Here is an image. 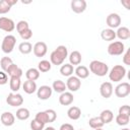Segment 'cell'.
<instances>
[{"instance_id": "cell-1", "label": "cell", "mask_w": 130, "mask_h": 130, "mask_svg": "<svg viewBox=\"0 0 130 130\" xmlns=\"http://www.w3.org/2000/svg\"><path fill=\"white\" fill-rule=\"evenodd\" d=\"M68 57V50L65 46H58L50 55V62L53 65H61Z\"/></svg>"}, {"instance_id": "cell-2", "label": "cell", "mask_w": 130, "mask_h": 130, "mask_svg": "<svg viewBox=\"0 0 130 130\" xmlns=\"http://www.w3.org/2000/svg\"><path fill=\"white\" fill-rule=\"evenodd\" d=\"M89 70L94 75L102 77V76H105L107 73H109V66L102 61L93 60L89 63Z\"/></svg>"}, {"instance_id": "cell-3", "label": "cell", "mask_w": 130, "mask_h": 130, "mask_svg": "<svg viewBox=\"0 0 130 130\" xmlns=\"http://www.w3.org/2000/svg\"><path fill=\"white\" fill-rule=\"evenodd\" d=\"M126 75V69L122 65H115L111 71L109 72V78L111 81L119 82L121 81Z\"/></svg>"}, {"instance_id": "cell-4", "label": "cell", "mask_w": 130, "mask_h": 130, "mask_svg": "<svg viewBox=\"0 0 130 130\" xmlns=\"http://www.w3.org/2000/svg\"><path fill=\"white\" fill-rule=\"evenodd\" d=\"M16 44V39L14 36L12 35H7L6 37H4L2 44H1V50L5 53V54H9L13 51L14 46Z\"/></svg>"}, {"instance_id": "cell-5", "label": "cell", "mask_w": 130, "mask_h": 130, "mask_svg": "<svg viewBox=\"0 0 130 130\" xmlns=\"http://www.w3.org/2000/svg\"><path fill=\"white\" fill-rule=\"evenodd\" d=\"M107 50L111 56H120L125 52V46L122 42L116 41V42H112L108 46Z\"/></svg>"}, {"instance_id": "cell-6", "label": "cell", "mask_w": 130, "mask_h": 130, "mask_svg": "<svg viewBox=\"0 0 130 130\" xmlns=\"http://www.w3.org/2000/svg\"><path fill=\"white\" fill-rule=\"evenodd\" d=\"M6 103L11 107H19L23 104V98L20 93L10 92L6 98Z\"/></svg>"}, {"instance_id": "cell-7", "label": "cell", "mask_w": 130, "mask_h": 130, "mask_svg": "<svg viewBox=\"0 0 130 130\" xmlns=\"http://www.w3.org/2000/svg\"><path fill=\"white\" fill-rule=\"evenodd\" d=\"M65 84H66V87L70 90V92H74L80 88L81 80L76 76H69Z\"/></svg>"}, {"instance_id": "cell-8", "label": "cell", "mask_w": 130, "mask_h": 130, "mask_svg": "<svg viewBox=\"0 0 130 130\" xmlns=\"http://www.w3.org/2000/svg\"><path fill=\"white\" fill-rule=\"evenodd\" d=\"M130 93V84L128 82L119 83L115 87V94L118 98H125Z\"/></svg>"}, {"instance_id": "cell-9", "label": "cell", "mask_w": 130, "mask_h": 130, "mask_svg": "<svg viewBox=\"0 0 130 130\" xmlns=\"http://www.w3.org/2000/svg\"><path fill=\"white\" fill-rule=\"evenodd\" d=\"M106 22L109 26V28H116V27H120V24H121V17L118 13H110L108 16H107V19H106Z\"/></svg>"}, {"instance_id": "cell-10", "label": "cell", "mask_w": 130, "mask_h": 130, "mask_svg": "<svg viewBox=\"0 0 130 130\" xmlns=\"http://www.w3.org/2000/svg\"><path fill=\"white\" fill-rule=\"evenodd\" d=\"M14 28H15V23L11 18L4 17V16L0 17V29L7 32H11Z\"/></svg>"}, {"instance_id": "cell-11", "label": "cell", "mask_w": 130, "mask_h": 130, "mask_svg": "<svg viewBox=\"0 0 130 130\" xmlns=\"http://www.w3.org/2000/svg\"><path fill=\"white\" fill-rule=\"evenodd\" d=\"M52 87H50L49 85H42L37 89V95L40 100L42 101H46L49 98H51L52 95Z\"/></svg>"}, {"instance_id": "cell-12", "label": "cell", "mask_w": 130, "mask_h": 130, "mask_svg": "<svg viewBox=\"0 0 130 130\" xmlns=\"http://www.w3.org/2000/svg\"><path fill=\"white\" fill-rule=\"evenodd\" d=\"M32 51L36 57H44L47 54L48 51V47L46 45V43L44 42H38L35 44V46L32 47Z\"/></svg>"}, {"instance_id": "cell-13", "label": "cell", "mask_w": 130, "mask_h": 130, "mask_svg": "<svg viewBox=\"0 0 130 130\" xmlns=\"http://www.w3.org/2000/svg\"><path fill=\"white\" fill-rule=\"evenodd\" d=\"M71 9L75 13H82L86 9V1L85 0H72L71 1Z\"/></svg>"}, {"instance_id": "cell-14", "label": "cell", "mask_w": 130, "mask_h": 130, "mask_svg": "<svg viewBox=\"0 0 130 130\" xmlns=\"http://www.w3.org/2000/svg\"><path fill=\"white\" fill-rule=\"evenodd\" d=\"M100 93L103 98L109 99L113 93V84L109 81L103 82L100 86Z\"/></svg>"}, {"instance_id": "cell-15", "label": "cell", "mask_w": 130, "mask_h": 130, "mask_svg": "<svg viewBox=\"0 0 130 130\" xmlns=\"http://www.w3.org/2000/svg\"><path fill=\"white\" fill-rule=\"evenodd\" d=\"M6 72V74L7 75H9L10 76V78H12V77H18V78H20L21 76H22V69L20 68V67H18L16 64H14V63H12L8 68H7V70L5 71Z\"/></svg>"}, {"instance_id": "cell-16", "label": "cell", "mask_w": 130, "mask_h": 130, "mask_svg": "<svg viewBox=\"0 0 130 130\" xmlns=\"http://www.w3.org/2000/svg\"><path fill=\"white\" fill-rule=\"evenodd\" d=\"M73 100H74V96H73V94L70 91H64L59 96V103L62 106H69V105H71L73 103Z\"/></svg>"}, {"instance_id": "cell-17", "label": "cell", "mask_w": 130, "mask_h": 130, "mask_svg": "<svg viewBox=\"0 0 130 130\" xmlns=\"http://www.w3.org/2000/svg\"><path fill=\"white\" fill-rule=\"evenodd\" d=\"M0 120H1V123L4 126H12L14 124V122H15V117L10 112H4L1 115Z\"/></svg>"}, {"instance_id": "cell-18", "label": "cell", "mask_w": 130, "mask_h": 130, "mask_svg": "<svg viewBox=\"0 0 130 130\" xmlns=\"http://www.w3.org/2000/svg\"><path fill=\"white\" fill-rule=\"evenodd\" d=\"M101 38L104 40V41H107V42H112L115 40L116 38V31L112 28H106V29H103L102 32H101Z\"/></svg>"}, {"instance_id": "cell-19", "label": "cell", "mask_w": 130, "mask_h": 130, "mask_svg": "<svg viewBox=\"0 0 130 130\" xmlns=\"http://www.w3.org/2000/svg\"><path fill=\"white\" fill-rule=\"evenodd\" d=\"M22 89L24 90L25 93L27 94H31L35 91H37V83L36 81H31V80H26L23 82L22 84Z\"/></svg>"}, {"instance_id": "cell-20", "label": "cell", "mask_w": 130, "mask_h": 130, "mask_svg": "<svg viewBox=\"0 0 130 130\" xmlns=\"http://www.w3.org/2000/svg\"><path fill=\"white\" fill-rule=\"evenodd\" d=\"M75 74H76V77H78L79 79H84V78H87L88 75H89V70L87 69V67L83 66V65H78L75 70H74Z\"/></svg>"}, {"instance_id": "cell-21", "label": "cell", "mask_w": 130, "mask_h": 130, "mask_svg": "<svg viewBox=\"0 0 130 130\" xmlns=\"http://www.w3.org/2000/svg\"><path fill=\"white\" fill-rule=\"evenodd\" d=\"M67 116L71 120H78L81 116V111L78 107H75V106L70 107L67 111Z\"/></svg>"}, {"instance_id": "cell-22", "label": "cell", "mask_w": 130, "mask_h": 130, "mask_svg": "<svg viewBox=\"0 0 130 130\" xmlns=\"http://www.w3.org/2000/svg\"><path fill=\"white\" fill-rule=\"evenodd\" d=\"M116 37H118L120 40L125 41L130 38V29L126 26L118 27V30L116 31Z\"/></svg>"}, {"instance_id": "cell-23", "label": "cell", "mask_w": 130, "mask_h": 130, "mask_svg": "<svg viewBox=\"0 0 130 130\" xmlns=\"http://www.w3.org/2000/svg\"><path fill=\"white\" fill-rule=\"evenodd\" d=\"M68 58H69V62H70L69 64H71L72 66H73V65H79V64L81 63V59H82L81 54H80L78 51H73V52H71Z\"/></svg>"}, {"instance_id": "cell-24", "label": "cell", "mask_w": 130, "mask_h": 130, "mask_svg": "<svg viewBox=\"0 0 130 130\" xmlns=\"http://www.w3.org/2000/svg\"><path fill=\"white\" fill-rule=\"evenodd\" d=\"M100 118L102 119L104 124H109L110 122L113 121L114 114H113V112L111 110H104V111H102V113L100 115Z\"/></svg>"}, {"instance_id": "cell-25", "label": "cell", "mask_w": 130, "mask_h": 130, "mask_svg": "<svg viewBox=\"0 0 130 130\" xmlns=\"http://www.w3.org/2000/svg\"><path fill=\"white\" fill-rule=\"evenodd\" d=\"M25 77H26L27 80L36 81L40 77V71L37 68H29L25 72Z\"/></svg>"}, {"instance_id": "cell-26", "label": "cell", "mask_w": 130, "mask_h": 130, "mask_svg": "<svg viewBox=\"0 0 130 130\" xmlns=\"http://www.w3.org/2000/svg\"><path fill=\"white\" fill-rule=\"evenodd\" d=\"M52 89H54V90H55L56 92H58V93H62V92H64V91L67 89V87H66L65 82H63L62 80L58 79V80H55V81L53 82Z\"/></svg>"}, {"instance_id": "cell-27", "label": "cell", "mask_w": 130, "mask_h": 130, "mask_svg": "<svg viewBox=\"0 0 130 130\" xmlns=\"http://www.w3.org/2000/svg\"><path fill=\"white\" fill-rule=\"evenodd\" d=\"M18 50L21 54L23 55H27L32 51V45L29 42H22L19 44L18 46Z\"/></svg>"}, {"instance_id": "cell-28", "label": "cell", "mask_w": 130, "mask_h": 130, "mask_svg": "<svg viewBox=\"0 0 130 130\" xmlns=\"http://www.w3.org/2000/svg\"><path fill=\"white\" fill-rule=\"evenodd\" d=\"M9 86H10V89L13 92L18 91L19 88H20V86H21V80H20V78H18V77H12V78H10V80H9Z\"/></svg>"}, {"instance_id": "cell-29", "label": "cell", "mask_w": 130, "mask_h": 130, "mask_svg": "<svg viewBox=\"0 0 130 130\" xmlns=\"http://www.w3.org/2000/svg\"><path fill=\"white\" fill-rule=\"evenodd\" d=\"M29 115H30V113H29L28 109H26V108H19L16 111V118L21 121L27 120L29 118Z\"/></svg>"}, {"instance_id": "cell-30", "label": "cell", "mask_w": 130, "mask_h": 130, "mask_svg": "<svg viewBox=\"0 0 130 130\" xmlns=\"http://www.w3.org/2000/svg\"><path fill=\"white\" fill-rule=\"evenodd\" d=\"M88 125L92 129H98V128H102L105 124L100 117H92L88 120Z\"/></svg>"}, {"instance_id": "cell-31", "label": "cell", "mask_w": 130, "mask_h": 130, "mask_svg": "<svg viewBox=\"0 0 130 130\" xmlns=\"http://www.w3.org/2000/svg\"><path fill=\"white\" fill-rule=\"evenodd\" d=\"M51 67H52V64H51V62L48 61V60H42V61H40L39 64H38V70H39L40 72H43V73L50 71V70H51Z\"/></svg>"}, {"instance_id": "cell-32", "label": "cell", "mask_w": 130, "mask_h": 130, "mask_svg": "<svg viewBox=\"0 0 130 130\" xmlns=\"http://www.w3.org/2000/svg\"><path fill=\"white\" fill-rule=\"evenodd\" d=\"M73 70H74V69H73V66L68 63V64H64V65L61 66V68H60V73H61L62 76H67V77H69V76L72 75Z\"/></svg>"}, {"instance_id": "cell-33", "label": "cell", "mask_w": 130, "mask_h": 130, "mask_svg": "<svg viewBox=\"0 0 130 130\" xmlns=\"http://www.w3.org/2000/svg\"><path fill=\"white\" fill-rule=\"evenodd\" d=\"M129 120H130L129 116H124V115L118 114L117 117H116V123L119 126H126L129 123Z\"/></svg>"}, {"instance_id": "cell-34", "label": "cell", "mask_w": 130, "mask_h": 130, "mask_svg": "<svg viewBox=\"0 0 130 130\" xmlns=\"http://www.w3.org/2000/svg\"><path fill=\"white\" fill-rule=\"evenodd\" d=\"M12 59L9 57H2L0 60V66L2 68V71H6L7 68L12 64Z\"/></svg>"}, {"instance_id": "cell-35", "label": "cell", "mask_w": 130, "mask_h": 130, "mask_svg": "<svg viewBox=\"0 0 130 130\" xmlns=\"http://www.w3.org/2000/svg\"><path fill=\"white\" fill-rule=\"evenodd\" d=\"M28 28H29V24L25 20H20L16 23V29H17L18 34H20L21 31H23L25 29H28Z\"/></svg>"}, {"instance_id": "cell-36", "label": "cell", "mask_w": 130, "mask_h": 130, "mask_svg": "<svg viewBox=\"0 0 130 130\" xmlns=\"http://www.w3.org/2000/svg\"><path fill=\"white\" fill-rule=\"evenodd\" d=\"M35 120H37L38 122H41V123H43V124L48 123V118H47L46 112L43 111V112L37 113V115H36V117H35Z\"/></svg>"}, {"instance_id": "cell-37", "label": "cell", "mask_w": 130, "mask_h": 130, "mask_svg": "<svg viewBox=\"0 0 130 130\" xmlns=\"http://www.w3.org/2000/svg\"><path fill=\"white\" fill-rule=\"evenodd\" d=\"M47 114V118H48V123H52L57 119V114L53 109H48L45 111Z\"/></svg>"}, {"instance_id": "cell-38", "label": "cell", "mask_w": 130, "mask_h": 130, "mask_svg": "<svg viewBox=\"0 0 130 130\" xmlns=\"http://www.w3.org/2000/svg\"><path fill=\"white\" fill-rule=\"evenodd\" d=\"M11 9V7L7 4V2L5 0H0V14H5L7 12H9Z\"/></svg>"}, {"instance_id": "cell-39", "label": "cell", "mask_w": 130, "mask_h": 130, "mask_svg": "<svg viewBox=\"0 0 130 130\" xmlns=\"http://www.w3.org/2000/svg\"><path fill=\"white\" fill-rule=\"evenodd\" d=\"M44 127H45V124L38 122L35 119L30 122V129L31 130H44Z\"/></svg>"}, {"instance_id": "cell-40", "label": "cell", "mask_w": 130, "mask_h": 130, "mask_svg": "<svg viewBox=\"0 0 130 130\" xmlns=\"http://www.w3.org/2000/svg\"><path fill=\"white\" fill-rule=\"evenodd\" d=\"M19 36H20V38H21L22 40H24V41H27V40H29V39L32 37V30H31L30 28H28V29H25V30L21 31V32L19 34Z\"/></svg>"}, {"instance_id": "cell-41", "label": "cell", "mask_w": 130, "mask_h": 130, "mask_svg": "<svg viewBox=\"0 0 130 130\" xmlns=\"http://www.w3.org/2000/svg\"><path fill=\"white\" fill-rule=\"evenodd\" d=\"M119 114L120 115H124V116H129L130 117V108L128 105H124L121 106L119 108Z\"/></svg>"}, {"instance_id": "cell-42", "label": "cell", "mask_w": 130, "mask_h": 130, "mask_svg": "<svg viewBox=\"0 0 130 130\" xmlns=\"http://www.w3.org/2000/svg\"><path fill=\"white\" fill-rule=\"evenodd\" d=\"M8 82V75L5 71H0V85H4Z\"/></svg>"}, {"instance_id": "cell-43", "label": "cell", "mask_w": 130, "mask_h": 130, "mask_svg": "<svg viewBox=\"0 0 130 130\" xmlns=\"http://www.w3.org/2000/svg\"><path fill=\"white\" fill-rule=\"evenodd\" d=\"M123 63L125 65H130V49L126 51V53L123 56Z\"/></svg>"}, {"instance_id": "cell-44", "label": "cell", "mask_w": 130, "mask_h": 130, "mask_svg": "<svg viewBox=\"0 0 130 130\" xmlns=\"http://www.w3.org/2000/svg\"><path fill=\"white\" fill-rule=\"evenodd\" d=\"M59 130H74V128H73V126L71 124L65 123V124H62L60 126V129Z\"/></svg>"}, {"instance_id": "cell-45", "label": "cell", "mask_w": 130, "mask_h": 130, "mask_svg": "<svg viewBox=\"0 0 130 130\" xmlns=\"http://www.w3.org/2000/svg\"><path fill=\"white\" fill-rule=\"evenodd\" d=\"M6 2H7V4L10 6V7H12L14 4H16L17 3V0H5Z\"/></svg>"}, {"instance_id": "cell-46", "label": "cell", "mask_w": 130, "mask_h": 130, "mask_svg": "<svg viewBox=\"0 0 130 130\" xmlns=\"http://www.w3.org/2000/svg\"><path fill=\"white\" fill-rule=\"evenodd\" d=\"M121 3L126 7V9H130V1H122Z\"/></svg>"}, {"instance_id": "cell-47", "label": "cell", "mask_w": 130, "mask_h": 130, "mask_svg": "<svg viewBox=\"0 0 130 130\" xmlns=\"http://www.w3.org/2000/svg\"><path fill=\"white\" fill-rule=\"evenodd\" d=\"M44 130H55V128H54V127H47V128H45Z\"/></svg>"}, {"instance_id": "cell-48", "label": "cell", "mask_w": 130, "mask_h": 130, "mask_svg": "<svg viewBox=\"0 0 130 130\" xmlns=\"http://www.w3.org/2000/svg\"><path fill=\"white\" fill-rule=\"evenodd\" d=\"M122 130H130V129H128V128H124V129H122Z\"/></svg>"}, {"instance_id": "cell-49", "label": "cell", "mask_w": 130, "mask_h": 130, "mask_svg": "<svg viewBox=\"0 0 130 130\" xmlns=\"http://www.w3.org/2000/svg\"><path fill=\"white\" fill-rule=\"evenodd\" d=\"M94 130H103L102 128H98V129H94Z\"/></svg>"}, {"instance_id": "cell-50", "label": "cell", "mask_w": 130, "mask_h": 130, "mask_svg": "<svg viewBox=\"0 0 130 130\" xmlns=\"http://www.w3.org/2000/svg\"><path fill=\"white\" fill-rule=\"evenodd\" d=\"M80 130H82V129H80Z\"/></svg>"}]
</instances>
